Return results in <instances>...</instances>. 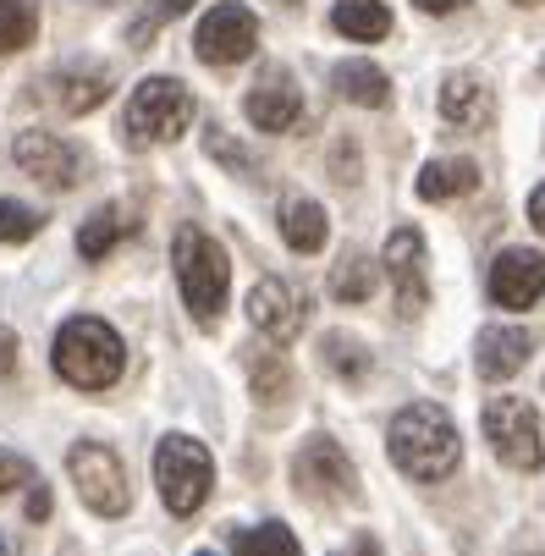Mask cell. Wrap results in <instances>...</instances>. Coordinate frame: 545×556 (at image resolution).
<instances>
[{
    "mask_svg": "<svg viewBox=\"0 0 545 556\" xmlns=\"http://www.w3.org/2000/svg\"><path fill=\"white\" fill-rule=\"evenodd\" d=\"M385 446H392V463L408 473V480H446V473L457 468L462 446H457V430L452 419L435 408V403H414L392 419V435H385Z\"/></svg>",
    "mask_w": 545,
    "mask_h": 556,
    "instance_id": "cell-1",
    "label": "cell"
},
{
    "mask_svg": "<svg viewBox=\"0 0 545 556\" xmlns=\"http://www.w3.org/2000/svg\"><path fill=\"white\" fill-rule=\"evenodd\" d=\"M122 364H127V348L122 337L94 320V314H77L55 331V375L77 391H105L122 380Z\"/></svg>",
    "mask_w": 545,
    "mask_h": 556,
    "instance_id": "cell-2",
    "label": "cell"
},
{
    "mask_svg": "<svg viewBox=\"0 0 545 556\" xmlns=\"http://www.w3.org/2000/svg\"><path fill=\"white\" fill-rule=\"evenodd\" d=\"M172 265H177V287H182L188 314L210 331V326L220 320L226 287H231V260H226V249L215 243L210 231L182 226V231H177V243H172Z\"/></svg>",
    "mask_w": 545,
    "mask_h": 556,
    "instance_id": "cell-3",
    "label": "cell"
},
{
    "mask_svg": "<svg viewBox=\"0 0 545 556\" xmlns=\"http://www.w3.org/2000/svg\"><path fill=\"white\" fill-rule=\"evenodd\" d=\"M193 127V94L177 84V77H143L127 100V116H122V132L132 149L143 143H172Z\"/></svg>",
    "mask_w": 545,
    "mask_h": 556,
    "instance_id": "cell-4",
    "label": "cell"
},
{
    "mask_svg": "<svg viewBox=\"0 0 545 556\" xmlns=\"http://www.w3.org/2000/svg\"><path fill=\"white\" fill-rule=\"evenodd\" d=\"M154 485H161V496L177 518H193L210 502V485H215V463H210L204 441L166 435L161 446H154Z\"/></svg>",
    "mask_w": 545,
    "mask_h": 556,
    "instance_id": "cell-5",
    "label": "cell"
},
{
    "mask_svg": "<svg viewBox=\"0 0 545 556\" xmlns=\"http://www.w3.org/2000/svg\"><path fill=\"white\" fill-rule=\"evenodd\" d=\"M66 468H72V485H77V496H84L89 513H100V518H122V513L132 507L127 468H122V457H116L111 446H100V441H77L72 457H66Z\"/></svg>",
    "mask_w": 545,
    "mask_h": 556,
    "instance_id": "cell-6",
    "label": "cell"
},
{
    "mask_svg": "<svg viewBox=\"0 0 545 556\" xmlns=\"http://www.w3.org/2000/svg\"><path fill=\"white\" fill-rule=\"evenodd\" d=\"M485 441L496 446V457L507 468H540V457H545L540 414L523 396H491L485 403Z\"/></svg>",
    "mask_w": 545,
    "mask_h": 556,
    "instance_id": "cell-7",
    "label": "cell"
},
{
    "mask_svg": "<svg viewBox=\"0 0 545 556\" xmlns=\"http://www.w3.org/2000/svg\"><path fill=\"white\" fill-rule=\"evenodd\" d=\"M254 45H259V17L249 7H238V0H220L193 28V55L210 66H238L254 55Z\"/></svg>",
    "mask_w": 545,
    "mask_h": 556,
    "instance_id": "cell-8",
    "label": "cell"
},
{
    "mask_svg": "<svg viewBox=\"0 0 545 556\" xmlns=\"http://www.w3.org/2000/svg\"><path fill=\"white\" fill-rule=\"evenodd\" d=\"M292 480H297L303 496H315V502H353L358 496V473H353L347 452L331 435L303 441V452L292 463Z\"/></svg>",
    "mask_w": 545,
    "mask_h": 556,
    "instance_id": "cell-9",
    "label": "cell"
},
{
    "mask_svg": "<svg viewBox=\"0 0 545 556\" xmlns=\"http://www.w3.org/2000/svg\"><path fill=\"white\" fill-rule=\"evenodd\" d=\"M12 154H17V166H23L34 182H45V188H55V193H66V188L84 182V154H77V143H66V138H55V132L28 127V132H17Z\"/></svg>",
    "mask_w": 545,
    "mask_h": 556,
    "instance_id": "cell-10",
    "label": "cell"
},
{
    "mask_svg": "<svg viewBox=\"0 0 545 556\" xmlns=\"http://www.w3.org/2000/svg\"><path fill=\"white\" fill-rule=\"evenodd\" d=\"M385 276L397 287V308L419 314L430 303V249L414 226H397L392 243H385Z\"/></svg>",
    "mask_w": 545,
    "mask_h": 556,
    "instance_id": "cell-11",
    "label": "cell"
},
{
    "mask_svg": "<svg viewBox=\"0 0 545 556\" xmlns=\"http://www.w3.org/2000/svg\"><path fill=\"white\" fill-rule=\"evenodd\" d=\"M249 320H254V331H259L265 342L287 348V342L303 331V298H297L287 281L265 276V281L249 292Z\"/></svg>",
    "mask_w": 545,
    "mask_h": 556,
    "instance_id": "cell-12",
    "label": "cell"
},
{
    "mask_svg": "<svg viewBox=\"0 0 545 556\" xmlns=\"http://www.w3.org/2000/svg\"><path fill=\"white\" fill-rule=\"evenodd\" d=\"M545 292V260L534 249H502L491 260V298L502 308H529Z\"/></svg>",
    "mask_w": 545,
    "mask_h": 556,
    "instance_id": "cell-13",
    "label": "cell"
},
{
    "mask_svg": "<svg viewBox=\"0 0 545 556\" xmlns=\"http://www.w3.org/2000/svg\"><path fill=\"white\" fill-rule=\"evenodd\" d=\"M249 122L259 127V132H287L297 116H303V94L292 89V77L287 72H265L259 84L249 89Z\"/></svg>",
    "mask_w": 545,
    "mask_h": 556,
    "instance_id": "cell-14",
    "label": "cell"
},
{
    "mask_svg": "<svg viewBox=\"0 0 545 556\" xmlns=\"http://www.w3.org/2000/svg\"><path fill=\"white\" fill-rule=\"evenodd\" d=\"M529 331L523 326H485L480 342H474V364L485 380H512L523 364H529Z\"/></svg>",
    "mask_w": 545,
    "mask_h": 556,
    "instance_id": "cell-15",
    "label": "cell"
},
{
    "mask_svg": "<svg viewBox=\"0 0 545 556\" xmlns=\"http://www.w3.org/2000/svg\"><path fill=\"white\" fill-rule=\"evenodd\" d=\"M50 100L66 111V116H89L94 105H105V94H111V72L105 66H61L55 77H50Z\"/></svg>",
    "mask_w": 545,
    "mask_h": 556,
    "instance_id": "cell-16",
    "label": "cell"
},
{
    "mask_svg": "<svg viewBox=\"0 0 545 556\" xmlns=\"http://www.w3.org/2000/svg\"><path fill=\"white\" fill-rule=\"evenodd\" d=\"M491 111H496V94L485 89V77H474V72L446 77V89H441V116H446L452 127H485Z\"/></svg>",
    "mask_w": 545,
    "mask_h": 556,
    "instance_id": "cell-17",
    "label": "cell"
},
{
    "mask_svg": "<svg viewBox=\"0 0 545 556\" xmlns=\"http://www.w3.org/2000/svg\"><path fill=\"white\" fill-rule=\"evenodd\" d=\"M331 89H337L347 105H364V111L392 105V77H385L380 66H369V61H342V66L331 72Z\"/></svg>",
    "mask_w": 545,
    "mask_h": 556,
    "instance_id": "cell-18",
    "label": "cell"
},
{
    "mask_svg": "<svg viewBox=\"0 0 545 556\" xmlns=\"http://www.w3.org/2000/svg\"><path fill=\"white\" fill-rule=\"evenodd\" d=\"M281 237L292 254H320L326 249V210L308 199H287L281 204Z\"/></svg>",
    "mask_w": 545,
    "mask_h": 556,
    "instance_id": "cell-19",
    "label": "cell"
},
{
    "mask_svg": "<svg viewBox=\"0 0 545 556\" xmlns=\"http://www.w3.org/2000/svg\"><path fill=\"white\" fill-rule=\"evenodd\" d=\"M414 188H419V199H430V204L457 199V193H474V188H480V166H474V161H430Z\"/></svg>",
    "mask_w": 545,
    "mask_h": 556,
    "instance_id": "cell-20",
    "label": "cell"
},
{
    "mask_svg": "<svg viewBox=\"0 0 545 556\" xmlns=\"http://www.w3.org/2000/svg\"><path fill=\"white\" fill-rule=\"evenodd\" d=\"M331 23H337V34H347L358 45H375V39L392 34V12H385L380 0H337Z\"/></svg>",
    "mask_w": 545,
    "mask_h": 556,
    "instance_id": "cell-21",
    "label": "cell"
},
{
    "mask_svg": "<svg viewBox=\"0 0 545 556\" xmlns=\"http://www.w3.org/2000/svg\"><path fill=\"white\" fill-rule=\"evenodd\" d=\"M127 231H132V220H127L116 204H105V210H94V215L84 220V231H77V254H84V260H105Z\"/></svg>",
    "mask_w": 545,
    "mask_h": 556,
    "instance_id": "cell-22",
    "label": "cell"
},
{
    "mask_svg": "<svg viewBox=\"0 0 545 556\" xmlns=\"http://www.w3.org/2000/svg\"><path fill=\"white\" fill-rule=\"evenodd\" d=\"M249 380H254V396L265 408L287 403L292 396V369L281 364V353H265V348H249Z\"/></svg>",
    "mask_w": 545,
    "mask_h": 556,
    "instance_id": "cell-23",
    "label": "cell"
},
{
    "mask_svg": "<svg viewBox=\"0 0 545 556\" xmlns=\"http://www.w3.org/2000/svg\"><path fill=\"white\" fill-rule=\"evenodd\" d=\"M231 551H238V556H303V545H297L292 529H281V523L231 529Z\"/></svg>",
    "mask_w": 545,
    "mask_h": 556,
    "instance_id": "cell-24",
    "label": "cell"
},
{
    "mask_svg": "<svg viewBox=\"0 0 545 556\" xmlns=\"http://www.w3.org/2000/svg\"><path fill=\"white\" fill-rule=\"evenodd\" d=\"M39 34V12L34 0H0V55H17L28 50Z\"/></svg>",
    "mask_w": 545,
    "mask_h": 556,
    "instance_id": "cell-25",
    "label": "cell"
},
{
    "mask_svg": "<svg viewBox=\"0 0 545 556\" xmlns=\"http://www.w3.org/2000/svg\"><path fill=\"white\" fill-rule=\"evenodd\" d=\"M369 292H375V265H369L364 254H342V265H337V276H331V298H342V303H369Z\"/></svg>",
    "mask_w": 545,
    "mask_h": 556,
    "instance_id": "cell-26",
    "label": "cell"
},
{
    "mask_svg": "<svg viewBox=\"0 0 545 556\" xmlns=\"http://www.w3.org/2000/svg\"><path fill=\"white\" fill-rule=\"evenodd\" d=\"M320 353H326V369H337L342 380H364V375H369V353H364L347 331H331Z\"/></svg>",
    "mask_w": 545,
    "mask_h": 556,
    "instance_id": "cell-27",
    "label": "cell"
},
{
    "mask_svg": "<svg viewBox=\"0 0 545 556\" xmlns=\"http://www.w3.org/2000/svg\"><path fill=\"white\" fill-rule=\"evenodd\" d=\"M45 215L17 204V199H0V243H28V237H39Z\"/></svg>",
    "mask_w": 545,
    "mask_h": 556,
    "instance_id": "cell-28",
    "label": "cell"
},
{
    "mask_svg": "<svg viewBox=\"0 0 545 556\" xmlns=\"http://www.w3.org/2000/svg\"><path fill=\"white\" fill-rule=\"evenodd\" d=\"M34 480H39V473H34V463H28V457H17V452H0V496L28 491Z\"/></svg>",
    "mask_w": 545,
    "mask_h": 556,
    "instance_id": "cell-29",
    "label": "cell"
},
{
    "mask_svg": "<svg viewBox=\"0 0 545 556\" xmlns=\"http://www.w3.org/2000/svg\"><path fill=\"white\" fill-rule=\"evenodd\" d=\"M182 12H193V0H154V7H149V17H143V23L132 28V39L143 45V39H149L154 28H161V23H172V17H182Z\"/></svg>",
    "mask_w": 545,
    "mask_h": 556,
    "instance_id": "cell-30",
    "label": "cell"
},
{
    "mask_svg": "<svg viewBox=\"0 0 545 556\" xmlns=\"http://www.w3.org/2000/svg\"><path fill=\"white\" fill-rule=\"evenodd\" d=\"M12 369H17V331L0 326V375H12Z\"/></svg>",
    "mask_w": 545,
    "mask_h": 556,
    "instance_id": "cell-31",
    "label": "cell"
},
{
    "mask_svg": "<svg viewBox=\"0 0 545 556\" xmlns=\"http://www.w3.org/2000/svg\"><path fill=\"white\" fill-rule=\"evenodd\" d=\"M28 518H34V523H45V518H50V491H45L39 480L28 485Z\"/></svg>",
    "mask_w": 545,
    "mask_h": 556,
    "instance_id": "cell-32",
    "label": "cell"
},
{
    "mask_svg": "<svg viewBox=\"0 0 545 556\" xmlns=\"http://www.w3.org/2000/svg\"><path fill=\"white\" fill-rule=\"evenodd\" d=\"M419 12H430V17H446V12H462L469 0H414Z\"/></svg>",
    "mask_w": 545,
    "mask_h": 556,
    "instance_id": "cell-33",
    "label": "cell"
},
{
    "mask_svg": "<svg viewBox=\"0 0 545 556\" xmlns=\"http://www.w3.org/2000/svg\"><path fill=\"white\" fill-rule=\"evenodd\" d=\"M529 226L545 237V188H534V193H529Z\"/></svg>",
    "mask_w": 545,
    "mask_h": 556,
    "instance_id": "cell-34",
    "label": "cell"
},
{
    "mask_svg": "<svg viewBox=\"0 0 545 556\" xmlns=\"http://www.w3.org/2000/svg\"><path fill=\"white\" fill-rule=\"evenodd\" d=\"M347 556H380V545H375V540H358V545H353Z\"/></svg>",
    "mask_w": 545,
    "mask_h": 556,
    "instance_id": "cell-35",
    "label": "cell"
},
{
    "mask_svg": "<svg viewBox=\"0 0 545 556\" xmlns=\"http://www.w3.org/2000/svg\"><path fill=\"white\" fill-rule=\"evenodd\" d=\"M0 556H17V540L12 534H0Z\"/></svg>",
    "mask_w": 545,
    "mask_h": 556,
    "instance_id": "cell-36",
    "label": "cell"
},
{
    "mask_svg": "<svg viewBox=\"0 0 545 556\" xmlns=\"http://www.w3.org/2000/svg\"><path fill=\"white\" fill-rule=\"evenodd\" d=\"M199 556H215V551H199Z\"/></svg>",
    "mask_w": 545,
    "mask_h": 556,
    "instance_id": "cell-37",
    "label": "cell"
}]
</instances>
